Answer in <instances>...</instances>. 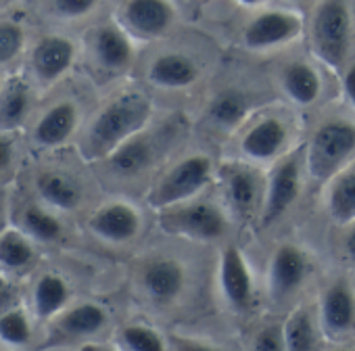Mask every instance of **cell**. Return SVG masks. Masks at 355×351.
Segmentation results:
<instances>
[{"instance_id": "74e56055", "label": "cell", "mask_w": 355, "mask_h": 351, "mask_svg": "<svg viewBox=\"0 0 355 351\" xmlns=\"http://www.w3.org/2000/svg\"><path fill=\"white\" fill-rule=\"evenodd\" d=\"M173 339H175V343L173 345H169V347H175V349H187V351H199V349H211V347H216L214 343H207L205 339L203 341H197V336H193V334H187V336H182V334H173Z\"/></svg>"}, {"instance_id": "e0dca14e", "label": "cell", "mask_w": 355, "mask_h": 351, "mask_svg": "<svg viewBox=\"0 0 355 351\" xmlns=\"http://www.w3.org/2000/svg\"><path fill=\"white\" fill-rule=\"evenodd\" d=\"M90 230L109 243H130L142 230V216L128 201H111L92 214Z\"/></svg>"}, {"instance_id": "ba28073f", "label": "cell", "mask_w": 355, "mask_h": 351, "mask_svg": "<svg viewBox=\"0 0 355 351\" xmlns=\"http://www.w3.org/2000/svg\"><path fill=\"white\" fill-rule=\"evenodd\" d=\"M305 171H307L305 146H297L272 163L270 171L266 173V193L259 212L261 228L276 224L299 201L303 193Z\"/></svg>"}, {"instance_id": "44dd1931", "label": "cell", "mask_w": 355, "mask_h": 351, "mask_svg": "<svg viewBox=\"0 0 355 351\" xmlns=\"http://www.w3.org/2000/svg\"><path fill=\"white\" fill-rule=\"evenodd\" d=\"M282 330H284L286 349H291V351H311V349L322 347L324 332H322V326H320L318 309L313 311L305 303L297 305L286 316V320L282 322Z\"/></svg>"}, {"instance_id": "f546056e", "label": "cell", "mask_w": 355, "mask_h": 351, "mask_svg": "<svg viewBox=\"0 0 355 351\" xmlns=\"http://www.w3.org/2000/svg\"><path fill=\"white\" fill-rule=\"evenodd\" d=\"M32 247L19 232H5L0 237V264L19 270L32 262Z\"/></svg>"}, {"instance_id": "52a82bcc", "label": "cell", "mask_w": 355, "mask_h": 351, "mask_svg": "<svg viewBox=\"0 0 355 351\" xmlns=\"http://www.w3.org/2000/svg\"><path fill=\"white\" fill-rule=\"evenodd\" d=\"M216 178L222 189L224 205L232 220L241 224L259 220L263 193H266V176L257 163L247 159H230L218 165Z\"/></svg>"}, {"instance_id": "4dcf8cb0", "label": "cell", "mask_w": 355, "mask_h": 351, "mask_svg": "<svg viewBox=\"0 0 355 351\" xmlns=\"http://www.w3.org/2000/svg\"><path fill=\"white\" fill-rule=\"evenodd\" d=\"M24 224H26V228L30 230V234H34L36 239L46 241V243L57 241V239L61 237V232H63L59 220L53 218L51 214L38 209V207H30V209L24 214Z\"/></svg>"}, {"instance_id": "6da1fadb", "label": "cell", "mask_w": 355, "mask_h": 351, "mask_svg": "<svg viewBox=\"0 0 355 351\" xmlns=\"http://www.w3.org/2000/svg\"><path fill=\"white\" fill-rule=\"evenodd\" d=\"M153 117V103L140 90H125L107 103L94 117L84 140V155L107 159L125 140L146 130Z\"/></svg>"}, {"instance_id": "3957f363", "label": "cell", "mask_w": 355, "mask_h": 351, "mask_svg": "<svg viewBox=\"0 0 355 351\" xmlns=\"http://www.w3.org/2000/svg\"><path fill=\"white\" fill-rule=\"evenodd\" d=\"M303 146L307 173L326 185L355 159V113H326L315 121Z\"/></svg>"}, {"instance_id": "5bb4252c", "label": "cell", "mask_w": 355, "mask_h": 351, "mask_svg": "<svg viewBox=\"0 0 355 351\" xmlns=\"http://www.w3.org/2000/svg\"><path fill=\"white\" fill-rule=\"evenodd\" d=\"M140 284L150 301L169 305L184 295L189 284V270L173 255H157L142 266Z\"/></svg>"}, {"instance_id": "ab89813d", "label": "cell", "mask_w": 355, "mask_h": 351, "mask_svg": "<svg viewBox=\"0 0 355 351\" xmlns=\"http://www.w3.org/2000/svg\"><path fill=\"white\" fill-rule=\"evenodd\" d=\"M236 3L247 7V9H257V7H261L266 3V0H236Z\"/></svg>"}, {"instance_id": "603a6c76", "label": "cell", "mask_w": 355, "mask_h": 351, "mask_svg": "<svg viewBox=\"0 0 355 351\" xmlns=\"http://www.w3.org/2000/svg\"><path fill=\"white\" fill-rule=\"evenodd\" d=\"M76 57V46L63 36H46L34 49V69L42 80H57L63 76Z\"/></svg>"}, {"instance_id": "7c38bea8", "label": "cell", "mask_w": 355, "mask_h": 351, "mask_svg": "<svg viewBox=\"0 0 355 351\" xmlns=\"http://www.w3.org/2000/svg\"><path fill=\"white\" fill-rule=\"evenodd\" d=\"M119 19L121 28L134 40L153 42L173 30L178 9L173 0H125Z\"/></svg>"}, {"instance_id": "8d00e7d4", "label": "cell", "mask_w": 355, "mask_h": 351, "mask_svg": "<svg viewBox=\"0 0 355 351\" xmlns=\"http://www.w3.org/2000/svg\"><path fill=\"white\" fill-rule=\"evenodd\" d=\"M340 228H343V241H340L343 257L347 259V264L351 268H355V220L340 226Z\"/></svg>"}, {"instance_id": "d6a6232c", "label": "cell", "mask_w": 355, "mask_h": 351, "mask_svg": "<svg viewBox=\"0 0 355 351\" xmlns=\"http://www.w3.org/2000/svg\"><path fill=\"white\" fill-rule=\"evenodd\" d=\"M251 347L259 351H280L286 349L282 324H266L251 336Z\"/></svg>"}, {"instance_id": "9a60e30c", "label": "cell", "mask_w": 355, "mask_h": 351, "mask_svg": "<svg viewBox=\"0 0 355 351\" xmlns=\"http://www.w3.org/2000/svg\"><path fill=\"white\" fill-rule=\"evenodd\" d=\"M146 78L159 90L180 92L193 88L201 80V67L191 55H184L180 51H167L150 61Z\"/></svg>"}, {"instance_id": "cb8c5ba5", "label": "cell", "mask_w": 355, "mask_h": 351, "mask_svg": "<svg viewBox=\"0 0 355 351\" xmlns=\"http://www.w3.org/2000/svg\"><path fill=\"white\" fill-rule=\"evenodd\" d=\"M78 123V109L71 103H59L49 109L36 126V140L46 146L65 142Z\"/></svg>"}, {"instance_id": "5b68a950", "label": "cell", "mask_w": 355, "mask_h": 351, "mask_svg": "<svg viewBox=\"0 0 355 351\" xmlns=\"http://www.w3.org/2000/svg\"><path fill=\"white\" fill-rule=\"evenodd\" d=\"M216 173L218 167L211 155L203 151L184 155L175 163H171L161 173V178L150 187L148 205L155 212H159V209L173 207L178 203L191 201L195 197H201L205 189L214 182Z\"/></svg>"}, {"instance_id": "4fadbf2b", "label": "cell", "mask_w": 355, "mask_h": 351, "mask_svg": "<svg viewBox=\"0 0 355 351\" xmlns=\"http://www.w3.org/2000/svg\"><path fill=\"white\" fill-rule=\"evenodd\" d=\"M218 286L230 309L243 314L255 305V278L245 251L234 243L226 245L220 253Z\"/></svg>"}, {"instance_id": "d6986e66", "label": "cell", "mask_w": 355, "mask_h": 351, "mask_svg": "<svg viewBox=\"0 0 355 351\" xmlns=\"http://www.w3.org/2000/svg\"><path fill=\"white\" fill-rule=\"evenodd\" d=\"M324 205L338 228L355 220V159L326 182Z\"/></svg>"}, {"instance_id": "7a4b0ae2", "label": "cell", "mask_w": 355, "mask_h": 351, "mask_svg": "<svg viewBox=\"0 0 355 351\" xmlns=\"http://www.w3.org/2000/svg\"><path fill=\"white\" fill-rule=\"evenodd\" d=\"M309 46L324 67L343 71L355 55L353 0H318L309 19Z\"/></svg>"}, {"instance_id": "836d02e7", "label": "cell", "mask_w": 355, "mask_h": 351, "mask_svg": "<svg viewBox=\"0 0 355 351\" xmlns=\"http://www.w3.org/2000/svg\"><path fill=\"white\" fill-rule=\"evenodd\" d=\"M24 46V32L15 24H0V63H7L19 55Z\"/></svg>"}, {"instance_id": "8fae6325", "label": "cell", "mask_w": 355, "mask_h": 351, "mask_svg": "<svg viewBox=\"0 0 355 351\" xmlns=\"http://www.w3.org/2000/svg\"><path fill=\"white\" fill-rule=\"evenodd\" d=\"M318 318L326 339L340 343L355 334V284L340 276L328 282L318 301Z\"/></svg>"}, {"instance_id": "ac0fdd59", "label": "cell", "mask_w": 355, "mask_h": 351, "mask_svg": "<svg viewBox=\"0 0 355 351\" xmlns=\"http://www.w3.org/2000/svg\"><path fill=\"white\" fill-rule=\"evenodd\" d=\"M94 55L103 69L111 74H121L132 67L134 63V38L121 26H101L94 32Z\"/></svg>"}, {"instance_id": "ffe728a7", "label": "cell", "mask_w": 355, "mask_h": 351, "mask_svg": "<svg viewBox=\"0 0 355 351\" xmlns=\"http://www.w3.org/2000/svg\"><path fill=\"white\" fill-rule=\"evenodd\" d=\"M251 113V101L241 88H224L216 92L205 109L207 121L216 130L234 132L239 130Z\"/></svg>"}, {"instance_id": "f1b7e54d", "label": "cell", "mask_w": 355, "mask_h": 351, "mask_svg": "<svg viewBox=\"0 0 355 351\" xmlns=\"http://www.w3.org/2000/svg\"><path fill=\"white\" fill-rule=\"evenodd\" d=\"M28 107H30V94L26 84L21 82L9 84L3 99H0V126L5 128L19 126L28 113Z\"/></svg>"}, {"instance_id": "8992f818", "label": "cell", "mask_w": 355, "mask_h": 351, "mask_svg": "<svg viewBox=\"0 0 355 351\" xmlns=\"http://www.w3.org/2000/svg\"><path fill=\"white\" fill-rule=\"evenodd\" d=\"M157 218L159 228L165 234L195 243H218L230 228V214L226 205H218L216 201L203 197L159 209Z\"/></svg>"}, {"instance_id": "30bf717a", "label": "cell", "mask_w": 355, "mask_h": 351, "mask_svg": "<svg viewBox=\"0 0 355 351\" xmlns=\"http://www.w3.org/2000/svg\"><path fill=\"white\" fill-rule=\"evenodd\" d=\"M311 274V257L297 243H280L268 262V293L274 301L295 297Z\"/></svg>"}, {"instance_id": "277c9868", "label": "cell", "mask_w": 355, "mask_h": 351, "mask_svg": "<svg viewBox=\"0 0 355 351\" xmlns=\"http://www.w3.org/2000/svg\"><path fill=\"white\" fill-rule=\"evenodd\" d=\"M236 146L241 159L257 165H272L299 146L295 119L278 109L253 113V117L239 128Z\"/></svg>"}, {"instance_id": "d4e9b609", "label": "cell", "mask_w": 355, "mask_h": 351, "mask_svg": "<svg viewBox=\"0 0 355 351\" xmlns=\"http://www.w3.org/2000/svg\"><path fill=\"white\" fill-rule=\"evenodd\" d=\"M105 324H107V311L98 303H80L71 307L61 320L63 330L71 336L96 334Z\"/></svg>"}, {"instance_id": "484cf974", "label": "cell", "mask_w": 355, "mask_h": 351, "mask_svg": "<svg viewBox=\"0 0 355 351\" xmlns=\"http://www.w3.org/2000/svg\"><path fill=\"white\" fill-rule=\"evenodd\" d=\"M40 195L55 207L59 209H73L78 207L82 195L80 189L73 180H69L67 176L61 173H44L38 180Z\"/></svg>"}, {"instance_id": "1f68e13d", "label": "cell", "mask_w": 355, "mask_h": 351, "mask_svg": "<svg viewBox=\"0 0 355 351\" xmlns=\"http://www.w3.org/2000/svg\"><path fill=\"white\" fill-rule=\"evenodd\" d=\"M30 334H32L30 324L21 311H9L0 318V336H3L7 343L24 345L30 341Z\"/></svg>"}, {"instance_id": "e575fe53", "label": "cell", "mask_w": 355, "mask_h": 351, "mask_svg": "<svg viewBox=\"0 0 355 351\" xmlns=\"http://www.w3.org/2000/svg\"><path fill=\"white\" fill-rule=\"evenodd\" d=\"M96 5L98 0H55V11L67 19H78L88 15Z\"/></svg>"}, {"instance_id": "83f0119b", "label": "cell", "mask_w": 355, "mask_h": 351, "mask_svg": "<svg viewBox=\"0 0 355 351\" xmlns=\"http://www.w3.org/2000/svg\"><path fill=\"white\" fill-rule=\"evenodd\" d=\"M119 341L123 349L130 351H165L169 349V341L163 332H159L155 326L148 324H128L119 332Z\"/></svg>"}, {"instance_id": "7402d4cb", "label": "cell", "mask_w": 355, "mask_h": 351, "mask_svg": "<svg viewBox=\"0 0 355 351\" xmlns=\"http://www.w3.org/2000/svg\"><path fill=\"white\" fill-rule=\"evenodd\" d=\"M155 155H157L155 142L142 130L140 134L125 140L119 148H115L107 159L111 163V169L117 176H123V178H134V176L142 173L144 169H148L153 165Z\"/></svg>"}, {"instance_id": "d590c367", "label": "cell", "mask_w": 355, "mask_h": 351, "mask_svg": "<svg viewBox=\"0 0 355 351\" xmlns=\"http://www.w3.org/2000/svg\"><path fill=\"white\" fill-rule=\"evenodd\" d=\"M340 76V88H343V96L349 105V109L355 113V55L351 57V61L343 67Z\"/></svg>"}, {"instance_id": "2e32d148", "label": "cell", "mask_w": 355, "mask_h": 351, "mask_svg": "<svg viewBox=\"0 0 355 351\" xmlns=\"http://www.w3.org/2000/svg\"><path fill=\"white\" fill-rule=\"evenodd\" d=\"M278 84L284 96L299 109H311L324 94V76L309 61H286L278 71Z\"/></svg>"}, {"instance_id": "f35d334b", "label": "cell", "mask_w": 355, "mask_h": 351, "mask_svg": "<svg viewBox=\"0 0 355 351\" xmlns=\"http://www.w3.org/2000/svg\"><path fill=\"white\" fill-rule=\"evenodd\" d=\"M11 161V142L0 138V169H5Z\"/></svg>"}, {"instance_id": "9c48e42d", "label": "cell", "mask_w": 355, "mask_h": 351, "mask_svg": "<svg viewBox=\"0 0 355 351\" xmlns=\"http://www.w3.org/2000/svg\"><path fill=\"white\" fill-rule=\"evenodd\" d=\"M305 22L288 9H266L253 15L243 28V44L251 53H272L291 46L301 38Z\"/></svg>"}, {"instance_id": "4316f807", "label": "cell", "mask_w": 355, "mask_h": 351, "mask_svg": "<svg viewBox=\"0 0 355 351\" xmlns=\"http://www.w3.org/2000/svg\"><path fill=\"white\" fill-rule=\"evenodd\" d=\"M69 299V289L67 282L61 276L55 274H44L38 284H36V293H34V301H36V309L40 316H53L57 314Z\"/></svg>"}]
</instances>
